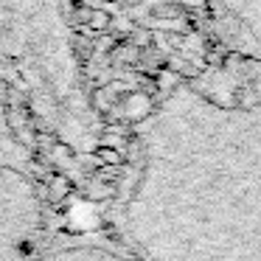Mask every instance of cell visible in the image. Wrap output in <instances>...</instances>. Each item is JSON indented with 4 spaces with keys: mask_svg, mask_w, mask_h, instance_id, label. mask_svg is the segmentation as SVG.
<instances>
[{
    "mask_svg": "<svg viewBox=\"0 0 261 261\" xmlns=\"http://www.w3.org/2000/svg\"><path fill=\"white\" fill-rule=\"evenodd\" d=\"M0 62L25 79L59 138L79 149L96 138L73 57L70 0H0Z\"/></svg>",
    "mask_w": 261,
    "mask_h": 261,
    "instance_id": "obj_1",
    "label": "cell"
}]
</instances>
